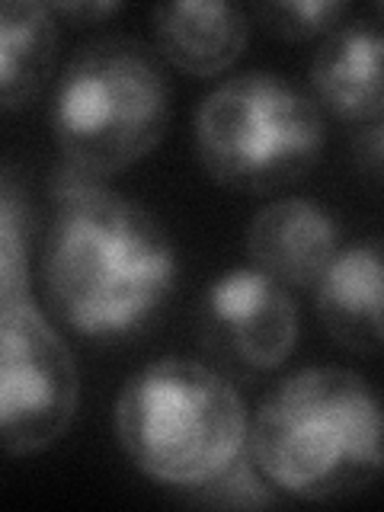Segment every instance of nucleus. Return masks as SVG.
<instances>
[{
    "label": "nucleus",
    "instance_id": "f257e3e1",
    "mask_svg": "<svg viewBox=\"0 0 384 512\" xmlns=\"http://www.w3.org/2000/svg\"><path fill=\"white\" fill-rule=\"evenodd\" d=\"M42 285L55 314L84 336H125L164 308L176 282L170 231L141 202L61 164Z\"/></svg>",
    "mask_w": 384,
    "mask_h": 512
},
{
    "label": "nucleus",
    "instance_id": "f03ea898",
    "mask_svg": "<svg viewBox=\"0 0 384 512\" xmlns=\"http://www.w3.org/2000/svg\"><path fill=\"white\" fill-rule=\"evenodd\" d=\"M247 448L279 493L324 503L384 474V397L343 365L285 375L250 420Z\"/></svg>",
    "mask_w": 384,
    "mask_h": 512
},
{
    "label": "nucleus",
    "instance_id": "7ed1b4c3",
    "mask_svg": "<svg viewBox=\"0 0 384 512\" xmlns=\"http://www.w3.org/2000/svg\"><path fill=\"white\" fill-rule=\"evenodd\" d=\"M112 432L144 477L189 493L247 452L250 416L221 368L164 356L122 384Z\"/></svg>",
    "mask_w": 384,
    "mask_h": 512
},
{
    "label": "nucleus",
    "instance_id": "20e7f679",
    "mask_svg": "<svg viewBox=\"0 0 384 512\" xmlns=\"http://www.w3.org/2000/svg\"><path fill=\"white\" fill-rule=\"evenodd\" d=\"M170 125V80L154 45L132 36L93 39L55 84L52 135L64 164L109 180L148 157Z\"/></svg>",
    "mask_w": 384,
    "mask_h": 512
},
{
    "label": "nucleus",
    "instance_id": "39448f33",
    "mask_svg": "<svg viewBox=\"0 0 384 512\" xmlns=\"http://www.w3.org/2000/svg\"><path fill=\"white\" fill-rule=\"evenodd\" d=\"M192 144L215 186L266 196L317 167L327 122L314 96L282 74L240 71L199 103Z\"/></svg>",
    "mask_w": 384,
    "mask_h": 512
},
{
    "label": "nucleus",
    "instance_id": "423d86ee",
    "mask_svg": "<svg viewBox=\"0 0 384 512\" xmlns=\"http://www.w3.org/2000/svg\"><path fill=\"white\" fill-rule=\"evenodd\" d=\"M80 375L71 349L36 301H0V442L13 458L39 455L71 429Z\"/></svg>",
    "mask_w": 384,
    "mask_h": 512
},
{
    "label": "nucleus",
    "instance_id": "0eeeda50",
    "mask_svg": "<svg viewBox=\"0 0 384 512\" xmlns=\"http://www.w3.org/2000/svg\"><path fill=\"white\" fill-rule=\"evenodd\" d=\"M199 336L221 368L237 375L272 372L298 343L292 288L253 263L221 272L202 295Z\"/></svg>",
    "mask_w": 384,
    "mask_h": 512
},
{
    "label": "nucleus",
    "instance_id": "6e6552de",
    "mask_svg": "<svg viewBox=\"0 0 384 512\" xmlns=\"http://www.w3.org/2000/svg\"><path fill=\"white\" fill-rule=\"evenodd\" d=\"M343 250V228L324 202L282 196L263 205L247 228V256L288 288H311Z\"/></svg>",
    "mask_w": 384,
    "mask_h": 512
},
{
    "label": "nucleus",
    "instance_id": "1a4fd4ad",
    "mask_svg": "<svg viewBox=\"0 0 384 512\" xmlns=\"http://www.w3.org/2000/svg\"><path fill=\"white\" fill-rule=\"evenodd\" d=\"M320 327L349 352H384V237L343 244L314 285Z\"/></svg>",
    "mask_w": 384,
    "mask_h": 512
},
{
    "label": "nucleus",
    "instance_id": "9d476101",
    "mask_svg": "<svg viewBox=\"0 0 384 512\" xmlns=\"http://www.w3.org/2000/svg\"><path fill=\"white\" fill-rule=\"evenodd\" d=\"M311 96L324 116L343 122L384 119V23H340L311 61Z\"/></svg>",
    "mask_w": 384,
    "mask_h": 512
},
{
    "label": "nucleus",
    "instance_id": "9b49d317",
    "mask_svg": "<svg viewBox=\"0 0 384 512\" xmlns=\"http://www.w3.org/2000/svg\"><path fill=\"white\" fill-rule=\"evenodd\" d=\"M154 48L189 77H218L244 55L250 20L237 4L176 0L151 13Z\"/></svg>",
    "mask_w": 384,
    "mask_h": 512
},
{
    "label": "nucleus",
    "instance_id": "f8f14e48",
    "mask_svg": "<svg viewBox=\"0 0 384 512\" xmlns=\"http://www.w3.org/2000/svg\"><path fill=\"white\" fill-rule=\"evenodd\" d=\"M58 29L52 7L7 0L0 7V106L16 112L45 90L55 68Z\"/></svg>",
    "mask_w": 384,
    "mask_h": 512
},
{
    "label": "nucleus",
    "instance_id": "ddd939ff",
    "mask_svg": "<svg viewBox=\"0 0 384 512\" xmlns=\"http://www.w3.org/2000/svg\"><path fill=\"white\" fill-rule=\"evenodd\" d=\"M29 228V202L7 170L0 189V301L29 298Z\"/></svg>",
    "mask_w": 384,
    "mask_h": 512
},
{
    "label": "nucleus",
    "instance_id": "4468645a",
    "mask_svg": "<svg viewBox=\"0 0 384 512\" xmlns=\"http://www.w3.org/2000/svg\"><path fill=\"white\" fill-rule=\"evenodd\" d=\"M192 503L202 506H218V509H263L276 503V487L272 480L260 471V464L253 461L250 448L237 461H231L218 477L208 484L189 490Z\"/></svg>",
    "mask_w": 384,
    "mask_h": 512
},
{
    "label": "nucleus",
    "instance_id": "2eb2a0df",
    "mask_svg": "<svg viewBox=\"0 0 384 512\" xmlns=\"http://www.w3.org/2000/svg\"><path fill=\"white\" fill-rule=\"evenodd\" d=\"M349 7L340 0H276L256 7V20L285 42L324 39L346 20Z\"/></svg>",
    "mask_w": 384,
    "mask_h": 512
},
{
    "label": "nucleus",
    "instance_id": "dca6fc26",
    "mask_svg": "<svg viewBox=\"0 0 384 512\" xmlns=\"http://www.w3.org/2000/svg\"><path fill=\"white\" fill-rule=\"evenodd\" d=\"M116 10H119V4H112V0H106V4H55L52 7V13L68 16V20L77 26H93V23L106 20V16H112Z\"/></svg>",
    "mask_w": 384,
    "mask_h": 512
},
{
    "label": "nucleus",
    "instance_id": "f3484780",
    "mask_svg": "<svg viewBox=\"0 0 384 512\" xmlns=\"http://www.w3.org/2000/svg\"><path fill=\"white\" fill-rule=\"evenodd\" d=\"M378 144H381V151H384V128H381V132H378Z\"/></svg>",
    "mask_w": 384,
    "mask_h": 512
},
{
    "label": "nucleus",
    "instance_id": "a211bd4d",
    "mask_svg": "<svg viewBox=\"0 0 384 512\" xmlns=\"http://www.w3.org/2000/svg\"><path fill=\"white\" fill-rule=\"evenodd\" d=\"M378 13H381V20H384V4H381V7H378Z\"/></svg>",
    "mask_w": 384,
    "mask_h": 512
}]
</instances>
